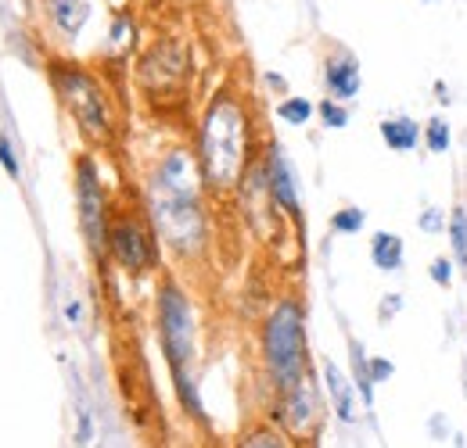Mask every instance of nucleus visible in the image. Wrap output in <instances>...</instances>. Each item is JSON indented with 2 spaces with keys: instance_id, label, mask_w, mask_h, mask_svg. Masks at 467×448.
Returning a JSON list of instances; mask_svg holds the SVG:
<instances>
[{
  "instance_id": "nucleus-1",
  "label": "nucleus",
  "mask_w": 467,
  "mask_h": 448,
  "mask_svg": "<svg viewBox=\"0 0 467 448\" xmlns=\"http://www.w3.org/2000/svg\"><path fill=\"white\" fill-rule=\"evenodd\" d=\"M205 179L191 148H170L144 183V209L162 248L176 262L191 266L209 251Z\"/></svg>"
},
{
  "instance_id": "nucleus-2",
  "label": "nucleus",
  "mask_w": 467,
  "mask_h": 448,
  "mask_svg": "<svg viewBox=\"0 0 467 448\" xmlns=\"http://www.w3.org/2000/svg\"><path fill=\"white\" fill-rule=\"evenodd\" d=\"M194 155L205 190L213 198H227L241 190L248 168L259 162V151H255V115L237 90L220 87L202 108L194 129Z\"/></svg>"
},
{
  "instance_id": "nucleus-3",
  "label": "nucleus",
  "mask_w": 467,
  "mask_h": 448,
  "mask_svg": "<svg viewBox=\"0 0 467 448\" xmlns=\"http://www.w3.org/2000/svg\"><path fill=\"white\" fill-rule=\"evenodd\" d=\"M155 334H159V348L162 359L170 366V381H173L176 402L183 409V416L198 427H209L205 416V402L198 392V312L191 294L183 290V283L176 277H162L155 287Z\"/></svg>"
},
{
  "instance_id": "nucleus-4",
  "label": "nucleus",
  "mask_w": 467,
  "mask_h": 448,
  "mask_svg": "<svg viewBox=\"0 0 467 448\" xmlns=\"http://www.w3.org/2000/svg\"><path fill=\"white\" fill-rule=\"evenodd\" d=\"M47 79H51L58 105L79 129V137L94 148H112L119 137V112L105 79L94 68L68 61V57L47 61Z\"/></svg>"
},
{
  "instance_id": "nucleus-5",
  "label": "nucleus",
  "mask_w": 467,
  "mask_h": 448,
  "mask_svg": "<svg viewBox=\"0 0 467 448\" xmlns=\"http://www.w3.org/2000/svg\"><path fill=\"white\" fill-rule=\"evenodd\" d=\"M259 359L274 394L309 377V312L298 294H281L259 323Z\"/></svg>"
},
{
  "instance_id": "nucleus-6",
  "label": "nucleus",
  "mask_w": 467,
  "mask_h": 448,
  "mask_svg": "<svg viewBox=\"0 0 467 448\" xmlns=\"http://www.w3.org/2000/svg\"><path fill=\"white\" fill-rule=\"evenodd\" d=\"M109 262L133 280H144L159 273L162 266V240L151 226V216L144 205L133 209H112V226H109Z\"/></svg>"
},
{
  "instance_id": "nucleus-7",
  "label": "nucleus",
  "mask_w": 467,
  "mask_h": 448,
  "mask_svg": "<svg viewBox=\"0 0 467 448\" xmlns=\"http://www.w3.org/2000/svg\"><path fill=\"white\" fill-rule=\"evenodd\" d=\"M72 194H76V219L83 244L90 251V259L98 266L109 262V226H112V201H109V187L101 166L90 151H83L72 162Z\"/></svg>"
},
{
  "instance_id": "nucleus-8",
  "label": "nucleus",
  "mask_w": 467,
  "mask_h": 448,
  "mask_svg": "<svg viewBox=\"0 0 467 448\" xmlns=\"http://www.w3.org/2000/svg\"><path fill=\"white\" fill-rule=\"evenodd\" d=\"M187 76H191V57L176 36L155 40L137 61V83L148 97H173L183 90Z\"/></svg>"
},
{
  "instance_id": "nucleus-9",
  "label": "nucleus",
  "mask_w": 467,
  "mask_h": 448,
  "mask_svg": "<svg viewBox=\"0 0 467 448\" xmlns=\"http://www.w3.org/2000/svg\"><path fill=\"white\" fill-rule=\"evenodd\" d=\"M274 409H270V420L277 427L288 431L292 442H317L320 438V427H324V388L313 384V377L298 381L292 392L274 394Z\"/></svg>"
},
{
  "instance_id": "nucleus-10",
  "label": "nucleus",
  "mask_w": 467,
  "mask_h": 448,
  "mask_svg": "<svg viewBox=\"0 0 467 448\" xmlns=\"http://www.w3.org/2000/svg\"><path fill=\"white\" fill-rule=\"evenodd\" d=\"M263 166V179H266V198L277 212H285L292 223L302 226V183H298V168L292 166L285 144L270 140L259 155Z\"/></svg>"
},
{
  "instance_id": "nucleus-11",
  "label": "nucleus",
  "mask_w": 467,
  "mask_h": 448,
  "mask_svg": "<svg viewBox=\"0 0 467 448\" xmlns=\"http://www.w3.org/2000/svg\"><path fill=\"white\" fill-rule=\"evenodd\" d=\"M320 79H324L327 97H335V101L352 105L363 94V65H359V57L352 55L349 47H331L324 55V61H320Z\"/></svg>"
},
{
  "instance_id": "nucleus-12",
  "label": "nucleus",
  "mask_w": 467,
  "mask_h": 448,
  "mask_svg": "<svg viewBox=\"0 0 467 448\" xmlns=\"http://www.w3.org/2000/svg\"><path fill=\"white\" fill-rule=\"evenodd\" d=\"M320 377H324V394H327V405L335 409V416H338V423H346L352 427L356 420H359V392H356V384H352V377L335 362V359H324L320 362Z\"/></svg>"
},
{
  "instance_id": "nucleus-13",
  "label": "nucleus",
  "mask_w": 467,
  "mask_h": 448,
  "mask_svg": "<svg viewBox=\"0 0 467 448\" xmlns=\"http://www.w3.org/2000/svg\"><path fill=\"white\" fill-rule=\"evenodd\" d=\"M44 7H47V18H51L55 33L65 44H76L83 36L90 15H94L90 0H44Z\"/></svg>"
},
{
  "instance_id": "nucleus-14",
  "label": "nucleus",
  "mask_w": 467,
  "mask_h": 448,
  "mask_svg": "<svg viewBox=\"0 0 467 448\" xmlns=\"http://www.w3.org/2000/svg\"><path fill=\"white\" fill-rule=\"evenodd\" d=\"M378 133H381V144L392 151V155H410L420 148L424 140V126L410 115H389L378 122Z\"/></svg>"
},
{
  "instance_id": "nucleus-15",
  "label": "nucleus",
  "mask_w": 467,
  "mask_h": 448,
  "mask_svg": "<svg viewBox=\"0 0 467 448\" xmlns=\"http://www.w3.org/2000/svg\"><path fill=\"white\" fill-rule=\"evenodd\" d=\"M370 262L378 273H403L407 266V240L392 229H378L370 237Z\"/></svg>"
},
{
  "instance_id": "nucleus-16",
  "label": "nucleus",
  "mask_w": 467,
  "mask_h": 448,
  "mask_svg": "<svg viewBox=\"0 0 467 448\" xmlns=\"http://www.w3.org/2000/svg\"><path fill=\"white\" fill-rule=\"evenodd\" d=\"M349 366H352L349 377H352V384H356V392H359L363 409H374V392H378V384H374V377H370V355H367L363 341L352 334H349Z\"/></svg>"
},
{
  "instance_id": "nucleus-17",
  "label": "nucleus",
  "mask_w": 467,
  "mask_h": 448,
  "mask_svg": "<svg viewBox=\"0 0 467 448\" xmlns=\"http://www.w3.org/2000/svg\"><path fill=\"white\" fill-rule=\"evenodd\" d=\"M446 233H450V255L457 259V266L467 273V205H453L450 209Z\"/></svg>"
},
{
  "instance_id": "nucleus-18",
  "label": "nucleus",
  "mask_w": 467,
  "mask_h": 448,
  "mask_svg": "<svg viewBox=\"0 0 467 448\" xmlns=\"http://www.w3.org/2000/svg\"><path fill=\"white\" fill-rule=\"evenodd\" d=\"M237 445H241V448H288V445H292V438H288V431H285V427L259 423V427L244 431Z\"/></svg>"
},
{
  "instance_id": "nucleus-19",
  "label": "nucleus",
  "mask_w": 467,
  "mask_h": 448,
  "mask_svg": "<svg viewBox=\"0 0 467 448\" xmlns=\"http://www.w3.org/2000/svg\"><path fill=\"white\" fill-rule=\"evenodd\" d=\"M313 115H317V105L309 101V97H295V94H285L281 101H277V118L285 122V126H309L313 122Z\"/></svg>"
},
{
  "instance_id": "nucleus-20",
  "label": "nucleus",
  "mask_w": 467,
  "mask_h": 448,
  "mask_svg": "<svg viewBox=\"0 0 467 448\" xmlns=\"http://www.w3.org/2000/svg\"><path fill=\"white\" fill-rule=\"evenodd\" d=\"M424 151L428 155H446L450 151V144H453V129H450V118L446 115H431L428 122H424Z\"/></svg>"
},
{
  "instance_id": "nucleus-21",
  "label": "nucleus",
  "mask_w": 467,
  "mask_h": 448,
  "mask_svg": "<svg viewBox=\"0 0 467 448\" xmlns=\"http://www.w3.org/2000/svg\"><path fill=\"white\" fill-rule=\"evenodd\" d=\"M133 44H137V22H133V15H126V11H119L116 18H112V33H109V47H112L116 55H130V51H133Z\"/></svg>"
},
{
  "instance_id": "nucleus-22",
  "label": "nucleus",
  "mask_w": 467,
  "mask_h": 448,
  "mask_svg": "<svg viewBox=\"0 0 467 448\" xmlns=\"http://www.w3.org/2000/svg\"><path fill=\"white\" fill-rule=\"evenodd\" d=\"M363 226H367V212L359 205H346L331 216V233H338V237H356V233H363Z\"/></svg>"
},
{
  "instance_id": "nucleus-23",
  "label": "nucleus",
  "mask_w": 467,
  "mask_h": 448,
  "mask_svg": "<svg viewBox=\"0 0 467 448\" xmlns=\"http://www.w3.org/2000/svg\"><path fill=\"white\" fill-rule=\"evenodd\" d=\"M317 118L324 122V129H346L349 126V105L346 101H335V97H324L320 105H317Z\"/></svg>"
},
{
  "instance_id": "nucleus-24",
  "label": "nucleus",
  "mask_w": 467,
  "mask_h": 448,
  "mask_svg": "<svg viewBox=\"0 0 467 448\" xmlns=\"http://www.w3.org/2000/svg\"><path fill=\"white\" fill-rule=\"evenodd\" d=\"M457 259L453 255H435L431 259V266H428V280L435 283V287H442V290H450L453 280H457Z\"/></svg>"
},
{
  "instance_id": "nucleus-25",
  "label": "nucleus",
  "mask_w": 467,
  "mask_h": 448,
  "mask_svg": "<svg viewBox=\"0 0 467 448\" xmlns=\"http://www.w3.org/2000/svg\"><path fill=\"white\" fill-rule=\"evenodd\" d=\"M0 166H4V172L18 183L22 179V166H18V151H15V144H11V137L7 133H0Z\"/></svg>"
},
{
  "instance_id": "nucleus-26",
  "label": "nucleus",
  "mask_w": 467,
  "mask_h": 448,
  "mask_svg": "<svg viewBox=\"0 0 467 448\" xmlns=\"http://www.w3.org/2000/svg\"><path fill=\"white\" fill-rule=\"evenodd\" d=\"M446 219H450V212H442V209H424L420 216H417V229L420 233H446Z\"/></svg>"
},
{
  "instance_id": "nucleus-27",
  "label": "nucleus",
  "mask_w": 467,
  "mask_h": 448,
  "mask_svg": "<svg viewBox=\"0 0 467 448\" xmlns=\"http://www.w3.org/2000/svg\"><path fill=\"white\" fill-rule=\"evenodd\" d=\"M400 312H403V294H396V290H392V294H381L378 320H381V323H389V320H396Z\"/></svg>"
},
{
  "instance_id": "nucleus-28",
  "label": "nucleus",
  "mask_w": 467,
  "mask_h": 448,
  "mask_svg": "<svg viewBox=\"0 0 467 448\" xmlns=\"http://www.w3.org/2000/svg\"><path fill=\"white\" fill-rule=\"evenodd\" d=\"M392 373H396V362H392V359H385V355H370V377H374V384H385Z\"/></svg>"
},
{
  "instance_id": "nucleus-29",
  "label": "nucleus",
  "mask_w": 467,
  "mask_h": 448,
  "mask_svg": "<svg viewBox=\"0 0 467 448\" xmlns=\"http://www.w3.org/2000/svg\"><path fill=\"white\" fill-rule=\"evenodd\" d=\"M263 79H266V87H270V90H277V94H281V97H285V94H288V79H285V76H281V72H266V76H263Z\"/></svg>"
},
{
  "instance_id": "nucleus-30",
  "label": "nucleus",
  "mask_w": 467,
  "mask_h": 448,
  "mask_svg": "<svg viewBox=\"0 0 467 448\" xmlns=\"http://www.w3.org/2000/svg\"><path fill=\"white\" fill-rule=\"evenodd\" d=\"M435 94H439V105H450L453 97H450V87L446 83H435Z\"/></svg>"
},
{
  "instance_id": "nucleus-31",
  "label": "nucleus",
  "mask_w": 467,
  "mask_h": 448,
  "mask_svg": "<svg viewBox=\"0 0 467 448\" xmlns=\"http://www.w3.org/2000/svg\"><path fill=\"white\" fill-rule=\"evenodd\" d=\"M464 394H467V373H464Z\"/></svg>"
},
{
  "instance_id": "nucleus-32",
  "label": "nucleus",
  "mask_w": 467,
  "mask_h": 448,
  "mask_svg": "<svg viewBox=\"0 0 467 448\" xmlns=\"http://www.w3.org/2000/svg\"><path fill=\"white\" fill-rule=\"evenodd\" d=\"M424 4H435V0H424Z\"/></svg>"
},
{
  "instance_id": "nucleus-33",
  "label": "nucleus",
  "mask_w": 467,
  "mask_h": 448,
  "mask_svg": "<svg viewBox=\"0 0 467 448\" xmlns=\"http://www.w3.org/2000/svg\"><path fill=\"white\" fill-rule=\"evenodd\" d=\"M464 144H467V133H464Z\"/></svg>"
},
{
  "instance_id": "nucleus-34",
  "label": "nucleus",
  "mask_w": 467,
  "mask_h": 448,
  "mask_svg": "<svg viewBox=\"0 0 467 448\" xmlns=\"http://www.w3.org/2000/svg\"><path fill=\"white\" fill-rule=\"evenodd\" d=\"M183 4H187V0H183Z\"/></svg>"
}]
</instances>
